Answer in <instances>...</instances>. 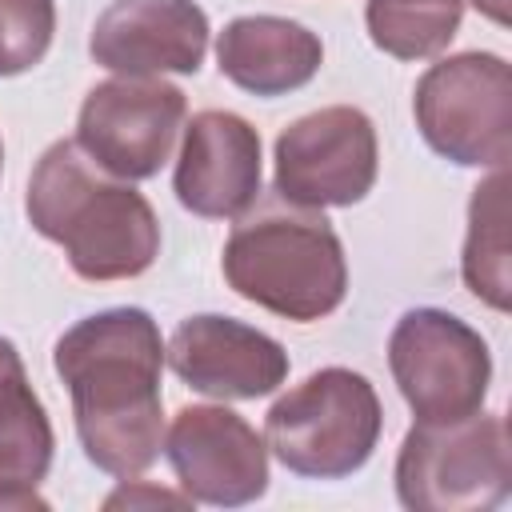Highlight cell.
I'll return each mask as SVG.
<instances>
[{"mask_svg":"<svg viewBox=\"0 0 512 512\" xmlns=\"http://www.w3.org/2000/svg\"><path fill=\"white\" fill-rule=\"evenodd\" d=\"M224 280L244 300L304 324L340 308L348 264L324 212L276 192L252 212H240L224 244Z\"/></svg>","mask_w":512,"mask_h":512,"instance_id":"cell-3","label":"cell"},{"mask_svg":"<svg viewBox=\"0 0 512 512\" xmlns=\"http://www.w3.org/2000/svg\"><path fill=\"white\" fill-rule=\"evenodd\" d=\"M52 32V0H0V76L36 68L52 44Z\"/></svg>","mask_w":512,"mask_h":512,"instance_id":"cell-18","label":"cell"},{"mask_svg":"<svg viewBox=\"0 0 512 512\" xmlns=\"http://www.w3.org/2000/svg\"><path fill=\"white\" fill-rule=\"evenodd\" d=\"M52 364L72 392L84 456L116 476L148 472L164 444L160 328L144 308H108L56 340Z\"/></svg>","mask_w":512,"mask_h":512,"instance_id":"cell-1","label":"cell"},{"mask_svg":"<svg viewBox=\"0 0 512 512\" xmlns=\"http://www.w3.org/2000/svg\"><path fill=\"white\" fill-rule=\"evenodd\" d=\"M24 208L32 228L60 244L72 272L84 280L140 276L160 252L152 204L88 160L76 140H56L40 156Z\"/></svg>","mask_w":512,"mask_h":512,"instance_id":"cell-2","label":"cell"},{"mask_svg":"<svg viewBox=\"0 0 512 512\" xmlns=\"http://www.w3.org/2000/svg\"><path fill=\"white\" fill-rule=\"evenodd\" d=\"M220 72L252 96H284L304 88L324 60L320 40L280 16H240L216 40Z\"/></svg>","mask_w":512,"mask_h":512,"instance_id":"cell-14","label":"cell"},{"mask_svg":"<svg viewBox=\"0 0 512 512\" xmlns=\"http://www.w3.org/2000/svg\"><path fill=\"white\" fill-rule=\"evenodd\" d=\"M512 452L504 416L412 424L396 460V496L416 512H472L508 496Z\"/></svg>","mask_w":512,"mask_h":512,"instance_id":"cell-5","label":"cell"},{"mask_svg":"<svg viewBox=\"0 0 512 512\" xmlns=\"http://www.w3.org/2000/svg\"><path fill=\"white\" fill-rule=\"evenodd\" d=\"M376 184V128L360 108L300 116L276 140V192L304 208H348Z\"/></svg>","mask_w":512,"mask_h":512,"instance_id":"cell-9","label":"cell"},{"mask_svg":"<svg viewBox=\"0 0 512 512\" xmlns=\"http://www.w3.org/2000/svg\"><path fill=\"white\" fill-rule=\"evenodd\" d=\"M464 0H368V36L396 60L436 56L460 28Z\"/></svg>","mask_w":512,"mask_h":512,"instance_id":"cell-17","label":"cell"},{"mask_svg":"<svg viewBox=\"0 0 512 512\" xmlns=\"http://www.w3.org/2000/svg\"><path fill=\"white\" fill-rule=\"evenodd\" d=\"M176 200L208 220H232L260 196V136L236 112H196L176 160Z\"/></svg>","mask_w":512,"mask_h":512,"instance_id":"cell-12","label":"cell"},{"mask_svg":"<svg viewBox=\"0 0 512 512\" xmlns=\"http://www.w3.org/2000/svg\"><path fill=\"white\" fill-rule=\"evenodd\" d=\"M488 20H496V24H508V0H472Z\"/></svg>","mask_w":512,"mask_h":512,"instance_id":"cell-20","label":"cell"},{"mask_svg":"<svg viewBox=\"0 0 512 512\" xmlns=\"http://www.w3.org/2000/svg\"><path fill=\"white\" fill-rule=\"evenodd\" d=\"M168 368L196 392L220 400H256L284 384L288 352L228 316H192L168 340Z\"/></svg>","mask_w":512,"mask_h":512,"instance_id":"cell-13","label":"cell"},{"mask_svg":"<svg viewBox=\"0 0 512 512\" xmlns=\"http://www.w3.org/2000/svg\"><path fill=\"white\" fill-rule=\"evenodd\" d=\"M188 100L156 76H116L96 84L76 120V144L116 180H148L172 156Z\"/></svg>","mask_w":512,"mask_h":512,"instance_id":"cell-8","label":"cell"},{"mask_svg":"<svg viewBox=\"0 0 512 512\" xmlns=\"http://www.w3.org/2000/svg\"><path fill=\"white\" fill-rule=\"evenodd\" d=\"M508 168H496L472 188L468 204V240H464V284L488 308L508 312L512 304V268H508Z\"/></svg>","mask_w":512,"mask_h":512,"instance_id":"cell-16","label":"cell"},{"mask_svg":"<svg viewBox=\"0 0 512 512\" xmlns=\"http://www.w3.org/2000/svg\"><path fill=\"white\" fill-rule=\"evenodd\" d=\"M88 52L120 76L196 72L208 52V16L192 0H112Z\"/></svg>","mask_w":512,"mask_h":512,"instance_id":"cell-11","label":"cell"},{"mask_svg":"<svg viewBox=\"0 0 512 512\" xmlns=\"http://www.w3.org/2000/svg\"><path fill=\"white\" fill-rule=\"evenodd\" d=\"M52 464V424L36 400L20 352L0 336V508H44L36 496Z\"/></svg>","mask_w":512,"mask_h":512,"instance_id":"cell-15","label":"cell"},{"mask_svg":"<svg viewBox=\"0 0 512 512\" xmlns=\"http://www.w3.org/2000/svg\"><path fill=\"white\" fill-rule=\"evenodd\" d=\"M0 160H4V148H0Z\"/></svg>","mask_w":512,"mask_h":512,"instance_id":"cell-21","label":"cell"},{"mask_svg":"<svg viewBox=\"0 0 512 512\" xmlns=\"http://www.w3.org/2000/svg\"><path fill=\"white\" fill-rule=\"evenodd\" d=\"M164 452L188 500L236 508L264 496L268 488L264 440L244 416L228 408H180L164 436Z\"/></svg>","mask_w":512,"mask_h":512,"instance_id":"cell-10","label":"cell"},{"mask_svg":"<svg viewBox=\"0 0 512 512\" xmlns=\"http://www.w3.org/2000/svg\"><path fill=\"white\" fill-rule=\"evenodd\" d=\"M420 136L452 164L504 168L512 156V72L492 52L432 64L416 84Z\"/></svg>","mask_w":512,"mask_h":512,"instance_id":"cell-6","label":"cell"},{"mask_svg":"<svg viewBox=\"0 0 512 512\" xmlns=\"http://www.w3.org/2000/svg\"><path fill=\"white\" fill-rule=\"evenodd\" d=\"M140 508V504H168V508H184L188 504V496H172V492H164V488H120V492H112L108 500H104V508Z\"/></svg>","mask_w":512,"mask_h":512,"instance_id":"cell-19","label":"cell"},{"mask_svg":"<svg viewBox=\"0 0 512 512\" xmlns=\"http://www.w3.org/2000/svg\"><path fill=\"white\" fill-rule=\"evenodd\" d=\"M380 440L376 388L352 368H320L264 416L272 456L308 480H340L368 464Z\"/></svg>","mask_w":512,"mask_h":512,"instance_id":"cell-4","label":"cell"},{"mask_svg":"<svg viewBox=\"0 0 512 512\" xmlns=\"http://www.w3.org/2000/svg\"><path fill=\"white\" fill-rule=\"evenodd\" d=\"M388 364L416 424H456L488 396V344L460 316L440 308L404 312L388 340Z\"/></svg>","mask_w":512,"mask_h":512,"instance_id":"cell-7","label":"cell"}]
</instances>
